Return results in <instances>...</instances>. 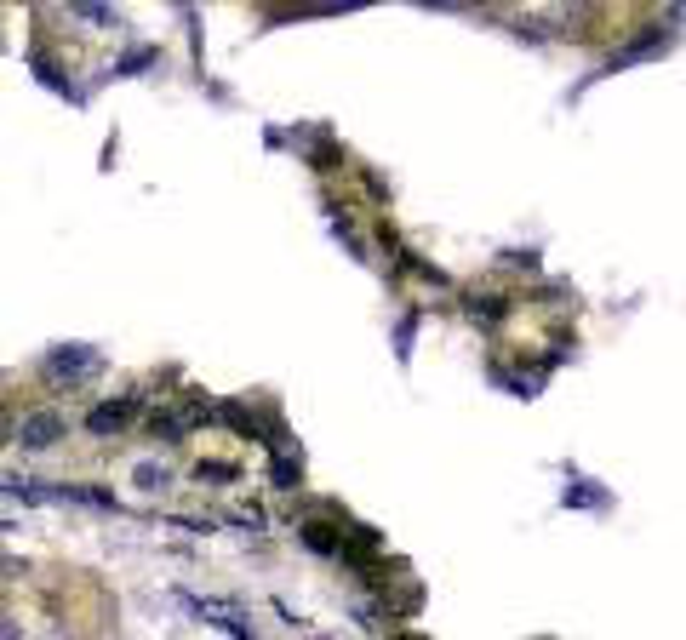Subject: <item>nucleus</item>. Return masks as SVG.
<instances>
[{
	"label": "nucleus",
	"mask_w": 686,
	"mask_h": 640,
	"mask_svg": "<svg viewBox=\"0 0 686 640\" xmlns=\"http://www.w3.org/2000/svg\"><path fill=\"white\" fill-rule=\"evenodd\" d=\"M121 423H126V406H98V412H92V429H98V435L121 429Z\"/></svg>",
	"instance_id": "obj_1"
},
{
	"label": "nucleus",
	"mask_w": 686,
	"mask_h": 640,
	"mask_svg": "<svg viewBox=\"0 0 686 640\" xmlns=\"http://www.w3.org/2000/svg\"><path fill=\"white\" fill-rule=\"evenodd\" d=\"M46 440H58V423H29L23 429V446H46Z\"/></svg>",
	"instance_id": "obj_2"
}]
</instances>
